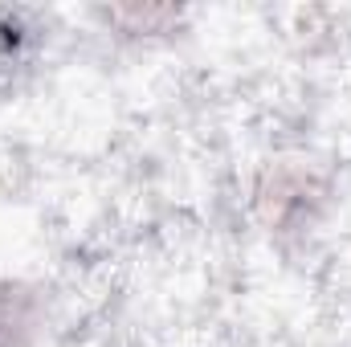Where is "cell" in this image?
Wrapping results in <instances>:
<instances>
[{
    "label": "cell",
    "instance_id": "obj_1",
    "mask_svg": "<svg viewBox=\"0 0 351 347\" xmlns=\"http://www.w3.org/2000/svg\"><path fill=\"white\" fill-rule=\"evenodd\" d=\"M41 327V298L16 282H0V347H29Z\"/></svg>",
    "mask_w": 351,
    "mask_h": 347
},
{
    "label": "cell",
    "instance_id": "obj_2",
    "mask_svg": "<svg viewBox=\"0 0 351 347\" xmlns=\"http://www.w3.org/2000/svg\"><path fill=\"white\" fill-rule=\"evenodd\" d=\"M258 200H262L265 221H269V225H286V221H290V208H294L298 217L311 213V204H315V180L286 168V172L269 176V184L262 188Z\"/></svg>",
    "mask_w": 351,
    "mask_h": 347
}]
</instances>
